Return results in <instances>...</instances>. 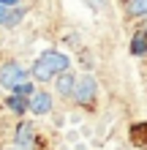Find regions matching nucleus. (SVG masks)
<instances>
[{
	"label": "nucleus",
	"mask_w": 147,
	"mask_h": 150,
	"mask_svg": "<svg viewBox=\"0 0 147 150\" xmlns=\"http://www.w3.org/2000/svg\"><path fill=\"white\" fill-rule=\"evenodd\" d=\"M65 68H71L68 55H63V52H57V49H44L36 57V63H33V79H36V82H52V79L60 71H65Z\"/></svg>",
	"instance_id": "nucleus-1"
},
{
	"label": "nucleus",
	"mask_w": 147,
	"mask_h": 150,
	"mask_svg": "<svg viewBox=\"0 0 147 150\" xmlns=\"http://www.w3.org/2000/svg\"><path fill=\"white\" fill-rule=\"evenodd\" d=\"M71 98L79 104V107L93 109V107H96V98H98V82H96L93 76H82V79H76Z\"/></svg>",
	"instance_id": "nucleus-2"
},
{
	"label": "nucleus",
	"mask_w": 147,
	"mask_h": 150,
	"mask_svg": "<svg viewBox=\"0 0 147 150\" xmlns=\"http://www.w3.org/2000/svg\"><path fill=\"white\" fill-rule=\"evenodd\" d=\"M27 79V71H25L22 63H16V60H8V63L0 66V87H6V90H11L14 85H19Z\"/></svg>",
	"instance_id": "nucleus-3"
},
{
	"label": "nucleus",
	"mask_w": 147,
	"mask_h": 150,
	"mask_svg": "<svg viewBox=\"0 0 147 150\" xmlns=\"http://www.w3.org/2000/svg\"><path fill=\"white\" fill-rule=\"evenodd\" d=\"M52 93L46 90H33L30 98H27V112L30 115H49L52 112Z\"/></svg>",
	"instance_id": "nucleus-4"
},
{
	"label": "nucleus",
	"mask_w": 147,
	"mask_h": 150,
	"mask_svg": "<svg viewBox=\"0 0 147 150\" xmlns=\"http://www.w3.org/2000/svg\"><path fill=\"white\" fill-rule=\"evenodd\" d=\"M52 82H55V90H57V96H60V98H71L74 85H76V74L65 68V71H60L55 79H52Z\"/></svg>",
	"instance_id": "nucleus-5"
},
{
	"label": "nucleus",
	"mask_w": 147,
	"mask_h": 150,
	"mask_svg": "<svg viewBox=\"0 0 147 150\" xmlns=\"http://www.w3.org/2000/svg\"><path fill=\"white\" fill-rule=\"evenodd\" d=\"M131 55L134 57H144L147 55V30L134 33V38H131Z\"/></svg>",
	"instance_id": "nucleus-6"
},
{
	"label": "nucleus",
	"mask_w": 147,
	"mask_h": 150,
	"mask_svg": "<svg viewBox=\"0 0 147 150\" xmlns=\"http://www.w3.org/2000/svg\"><path fill=\"white\" fill-rule=\"evenodd\" d=\"M125 14L134 19H147V0H125Z\"/></svg>",
	"instance_id": "nucleus-7"
},
{
	"label": "nucleus",
	"mask_w": 147,
	"mask_h": 150,
	"mask_svg": "<svg viewBox=\"0 0 147 150\" xmlns=\"http://www.w3.org/2000/svg\"><path fill=\"white\" fill-rule=\"evenodd\" d=\"M131 142H134L136 147H147V120L131 126Z\"/></svg>",
	"instance_id": "nucleus-8"
},
{
	"label": "nucleus",
	"mask_w": 147,
	"mask_h": 150,
	"mask_svg": "<svg viewBox=\"0 0 147 150\" xmlns=\"http://www.w3.org/2000/svg\"><path fill=\"white\" fill-rule=\"evenodd\" d=\"M33 90H36V87H33V82H27V79H25V82H19V85L11 87V96H14V98H25V101H27Z\"/></svg>",
	"instance_id": "nucleus-9"
},
{
	"label": "nucleus",
	"mask_w": 147,
	"mask_h": 150,
	"mask_svg": "<svg viewBox=\"0 0 147 150\" xmlns=\"http://www.w3.org/2000/svg\"><path fill=\"white\" fill-rule=\"evenodd\" d=\"M14 8H16V6H14ZM22 16H25V11H22V8H16L14 14L8 11V14H6V22H3V28H14V25H19V22H22Z\"/></svg>",
	"instance_id": "nucleus-10"
},
{
	"label": "nucleus",
	"mask_w": 147,
	"mask_h": 150,
	"mask_svg": "<svg viewBox=\"0 0 147 150\" xmlns=\"http://www.w3.org/2000/svg\"><path fill=\"white\" fill-rule=\"evenodd\" d=\"M8 107L22 115V112H27V101H25V98H14V96H11V98H8Z\"/></svg>",
	"instance_id": "nucleus-11"
},
{
	"label": "nucleus",
	"mask_w": 147,
	"mask_h": 150,
	"mask_svg": "<svg viewBox=\"0 0 147 150\" xmlns=\"http://www.w3.org/2000/svg\"><path fill=\"white\" fill-rule=\"evenodd\" d=\"M6 14H8V6L0 3V28H3V22H6Z\"/></svg>",
	"instance_id": "nucleus-12"
},
{
	"label": "nucleus",
	"mask_w": 147,
	"mask_h": 150,
	"mask_svg": "<svg viewBox=\"0 0 147 150\" xmlns=\"http://www.w3.org/2000/svg\"><path fill=\"white\" fill-rule=\"evenodd\" d=\"M3 6H8V8H14V6H19V0H0Z\"/></svg>",
	"instance_id": "nucleus-13"
}]
</instances>
